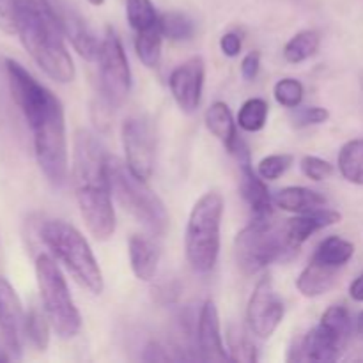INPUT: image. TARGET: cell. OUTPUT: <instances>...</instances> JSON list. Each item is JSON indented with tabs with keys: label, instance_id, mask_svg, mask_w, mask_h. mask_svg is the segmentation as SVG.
Returning a JSON list of instances; mask_svg holds the SVG:
<instances>
[{
	"label": "cell",
	"instance_id": "6da1fadb",
	"mask_svg": "<svg viewBox=\"0 0 363 363\" xmlns=\"http://www.w3.org/2000/svg\"><path fill=\"white\" fill-rule=\"evenodd\" d=\"M6 73L11 96L32 131L39 169L48 183L62 186L67 179V138L62 103L16 60H6Z\"/></svg>",
	"mask_w": 363,
	"mask_h": 363
},
{
	"label": "cell",
	"instance_id": "7a4b0ae2",
	"mask_svg": "<svg viewBox=\"0 0 363 363\" xmlns=\"http://www.w3.org/2000/svg\"><path fill=\"white\" fill-rule=\"evenodd\" d=\"M73 186L89 233L99 241L112 238L116 230V211L112 206L106 155L99 142L84 130L74 137Z\"/></svg>",
	"mask_w": 363,
	"mask_h": 363
},
{
	"label": "cell",
	"instance_id": "3957f363",
	"mask_svg": "<svg viewBox=\"0 0 363 363\" xmlns=\"http://www.w3.org/2000/svg\"><path fill=\"white\" fill-rule=\"evenodd\" d=\"M16 34L35 64L59 84L74 80V64L62 30L43 0H13Z\"/></svg>",
	"mask_w": 363,
	"mask_h": 363
},
{
	"label": "cell",
	"instance_id": "277c9868",
	"mask_svg": "<svg viewBox=\"0 0 363 363\" xmlns=\"http://www.w3.org/2000/svg\"><path fill=\"white\" fill-rule=\"evenodd\" d=\"M106 170L112 195L121 208L140 222L149 233L163 236L169 227V213L162 199L147 186L145 179L135 176L128 163L121 162L116 156H106Z\"/></svg>",
	"mask_w": 363,
	"mask_h": 363
},
{
	"label": "cell",
	"instance_id": "5b68a950",
	"mask_svg": "<svg viewBox=\"0 0 363 363\" xmlns=\"http://www.w3.org/2000/svg\"><path fill=\"white\" fill-rule=\"evenodd\" d=\"M39 238L80 286L92 294L103 293L105 282L98 261L87 240L73 225L62 220H48L39 227Z\"/></svg>",
	"mask_w": 363,
	"mask_h": 363
},
{
	"label": "cell",
	"instance_id": "8992f818",
	"mask_svg": "<svg viewBox=\"0 0 363 363\" xmlns=\"http://www.w3.org/2000/svg\"><path fill=\"white\" fill-rule=\"evenodd\" d=\"M223 216V197L216 191L202 195L190 211L186 225V259L197 273H209L220 254V225Z\"/></svg>",
	"mask_w": 363,
	"mask_h": 363
},
{
	"label": "cell",
	"instance_id": "52a82bcc",
	"mask_svg": "<svg viewBox=\"0 0 363 363\" xmlns=\"http://www.w3.org/2000/svg\"><path fill=\"white\" fill-rule=\"evenodd\" d=\"M234 255L245 275H255L272 262L294 255V252L287 241L286 225H277L272 218H252L236 236Z\"/></svg>",
	"mask_w": 363,
	"mask_h": 363
},
{
	"label": "cell",
	"instance_id": "ba28073f",
	"mask_svg": "<svg viewBox=\"0 0 363 363\" xmlns=\"http://www.w3.org/2000/svg\"><path fill=\"white\" fill-rule=\"evenodd\" d=\"M35 279L41 294L43 311L60 339H73L82 328V318L69 294L66 279L50 255L35 257Z\"/></svg>",
	"mask_w": 363,
	"mask_h": 363
},
{
	"label": "cell",
	"instance_id": "9c48e42d",
	"mask_svg": "<svg viewBox=\"0 0 363 363\" xmlns=\"http://www.w3.org/2000/svg\"><path fill=\"white\" fill-rule=\"evenodd\" d=\"M353 321L344 305H332L303 339L296 340L287 362H337L346 350Z\"/></svg>",
	"mask_w": 363,
	"mask_h": 363
},
{
	"label": "cell",
	"instance_id": "30bf717a",
	"mask_svg": "<svg viewBox=\"0 0 363 363\" xmlns=\"http://www.w3.org/2000/svg\"><path fill=\"white\" fill-rule=\"evenodd\" d=\"M99 89L108 106H119L131 91V71L121 38L112 27H106L98 55Z\"/></svg>",
	"mask_w": 363,
	"mask_h": 363
},
{
	"label": "cell",
	"instance_id": "8fae6325",
	"mask_svg": "<svg viewBox=\"0 0 363 363\" xmlns=\"http://www.w3.org/2000/svg\"><path fill=\"white\" fill-rule=\"evenodd\" d=\"M123 147L131 172L147 181L155 170L156 137L151 124L140 117H130L123 123Z\"/></svg>",
	"mask_w": 363,
	"mask_h": 363
},
{
	"label": "cell",
	"instance_id": "7c38bea8",
	"mask_svg": "<svg viewBox=\"0 0 363 363\" xmlns=\"http://www.w3.org/2000/svg\"><path fill=\"white\" fill-rule=\"evenodd\" d=\"M286 307L282 298L277 294L269 277L257 282L247 307V321L252 333L259 339H269L282 323Z\"/></svg>",
	"mask_w": 363,
	"mask_h": 363
},
{
	"label": "cell",
	"instance_id": "4fadbf2b",
	"mask_svg": "<svg viewBox=\"0 0 363 363\" xmlns=\"http://www.w3.org/2000/svg\"><path fill=\"white\" fill-rule=\"evenodd\" d=\"M43 2L46 4L52 16L59 23L62 34L69 39L78 55L84 57L85 60L98 59L101 43L96 39V35L92 34L89 25L84 21V18L77 11L71 9L66 4V0H43Z\"/></svg>",
	"mask_w": 363,
	"mask_h": 363
},
{
	"label": "cell",
	"instance_id": "5bb4252c",
	"mask_svg": "<svg viewBox=\"0 0 363 363\" xmlns=\"http://www.w3.org/2000/svg\"><path fill=\"white\" fill-rule=\"evenodd\" d=\"M25 312L9 280L0 277V335L11 357L20 358L25 340Z\"/></svg>",
	"mask_w": 363,
	"mask_h": 363
},
{
	"label": "cell",
	"instance_id": "9a60e30c",
	"mask_svg": "<svg viewBox=\"0 0 363 363\" xmlns=\"http://www.w3.org/2000/svg\"><path fill=\"white\" fill-rule=\"evenodd\" d=\"M206 64L202 57H191L170 73L169 87L174 101L183 112L191 113L199 108L204 87Z\"/></svg>",
	"mask_w": 363,
	"mask_h": 363
},
{
	"label": "cell",
	"instance_id": "2e32d148",
	"mask_svg": "<svg viewBox=\"0 0 363 363\" xmlns=\"http://www.w3.org/2000/svg\"><path fill=\"white\" fill-rule=\"evenodd\" d=\"M233 155L238 156V162H240V191L245 201H247V204L250 206L252 216L257 220L272 218V195H269L264 179L259 176V172L255 174L254 169H252L250 152H248L243 140L240 142V145H238Z\"/></svg>",
	"mask_w": 363,
	"mask_h": 363
},
{
	"label": "cell",
	"instance_id": "e0dca14e",
	"mask_svg": "<svg viewBox=\"0 0 363 363\" xmlns=\"http://www.w3.org/2000/svg\"><path fill=\"white\" fill-rule=\"evenodd\" d=\"M197 347L199 360L211 363L230 362V354L223 347L222 332H220V315L213 301H206L201 308L197 325Z\"/></svg>",
	"mask_w": 363,
	"mask_h": 363
},
{
	"label": "cell",
	"instance_id": "ac0fdd59",
	"mask_svg": "<svg viewBox=\"0 0 363 363\" xmlns=\"http://www.w3.org/2000/svg\"><path fill=\"white\" fill-rule=\"evenodd\" d=\"M340 218L342 216H340L339 211H333V209L328 208H318L307 213H298V216L287 220L286 223V234L287 241H289V247L296 254L301 245L312 234L319 233V230L326 229V227L335 225V223L340 222Z\"/></svg>",
	"mask_w": 363,
	"mask_h": 363
},
{
	"label": "cell",
	"instance_id": "d6986e66",
	"mask_svg": "<svg viewBox=\"0 0 363 363\" xmlns=\"http://www.w3.org/2000/svg\"><path fill=\"white\" fill-rule=\"evenodd\" d=\"M128 250H130V264L133 269V275L144 282L155 279L160 264L158 245L149 238L133 234L130 238V243H128Z\"/></svg>",
	"mask_w": 363,
	"mask_h": 363
},
{
	"label": "cell",
	"instance_id": "ffe728a7",
	"mask_svg": "<svg viewBox=\"0 0 363 363\" xmlns=\"http://www.w3.org/2000/svg\"><path fill=\"white\" fill-rule=\"evenodd\" d=\"M206 126L211 131L213 137L218 138L227 151L233 155L240 145L241 138L238 137L236 123H234L233 112L223 101H215L206 112Z\"/></svg>",
	"mask_w": 363,
	"mask_h": 363
},
{
	"label": "cell",
	"instance_id": "44dd1931",
	"mask_svg": "<svg viewBox=\"0 0 363 363\" xmlns=\"http://www.w3.org/2000/svg\"><path fill=\"white\" fill-rule=\"evenodd\" d=\"M340 269L330 268V266L321 264V262L311 259L303 272L300 273L296 280V287L303 296L307 298H318L321 294L328 293L335 284L337 275Z\"/></svg>",
	"mask_w": 363,
	"mask_h": 363
},
{
	"label": "cell",
	"instance_id": "7402d4cb",
	"mask_svg": "<svg viewBox=\"0 0 363 363\" xmlns=\"http://www.w3.org/2000/svg\"><path fill=\"white\" fill-rule=\"evenodd\" d=\"M275 204L289 213H307L312 209L325 208L326 197L319 191L305 186H287L282 188L275 195Z\"/></svg>",
	"mask_w": 363,
	"mask_h": 363
},
{
	"label": "cell",
	"instance_id": "603a6c76",
	"mask_svg": "<svg viewBox=\"0 0 363 363\" xmlns=\"http://www.w3.org/2000/svg\"><path fill=\"white\" fill-rule=\"evenodd\" d=\"M354 255V245L339 236H330L319 243L312 259L330 268L342 269Z\"/></svg>",
	"mask_w": 363,
	"mask_h": 363
},
{
	"label": "cell",
	"instance_id": "cb8c5ba5",
	"mask_svg": "<svg viewBox=\"0 0 363 363\" xmlns=\"http://www.w3.org/2000/svg\"><path fill=\"white\" fill-rule=\"evenodd\" d=\"M339 170L346 181L363 186V138L346 142L339 152Z\"/></svg>",
	"mask_w": 363,
	"mask_h": 363
},
{
	"label": "cell",
	"instance_id": "d4e9b609",
	"mask_svg": "<svg viewBox=\"0 0 363 363\" xmlns=\"http://www.w3.org/2000/svg\"><path fill=\"white\" fill-rule=\"evenodd\" d=\"M321 46V35L318 30H301L284 46V59L291 64H300L315 55Z\"/></svg>",
	"mask_w": 363,
	"mask_h": 363
},
{
	"label": "cell",
	"instance_id": "484cf974",
	"mask_svg": "<svg viewBox=\"0 0 363 363\" xmlns=\"http://www.w3.org/2000/svg\"><path fill=\"white\" fill-rule=\"evenodd\" d=\"M162 43L163 34L160 25L137 32L135 38V52L145 67H156L162 59Z\"/></svg>",
	"mask_w": 363,
	"mask_h": 363
},
{
	"label": "cell",
	"instance_id": "4316f807",
	"mask_svg": "<svg viewBox=\"0 0 363 363\" xmlns=\"http://www.w3.org/2000/svg\"><path fill=\"white\" fill-rule=\"evenodd\" d=\"M163 38L170 41H188L195 34V23L179 11L163 13L158 20Z\"/></svg>",
	"mask_w": 363,
	"mask_h": 363
},
{
	"label": "cell",
	"instance_id": "83f0119b",
	"mask_svg": "<svg viewBox=\"0 0 363 363\" xmlns=\"http://www.w3.org/2000/svg\"><path fill=\"white\" fill-rule=\"evenodd\" d=\"M50 321L45 311L32 307L25 315V339L38 351H46L50 344Z\"/></svg>",
	"mask_w": 363,
	"mask_h": 363
},
{
	"label": "cell",
	"instance_id": "f1b7e54d",
	"mask_svg": "<svg viewBox=\"0 0 363 363\" xmlns=\"http://www.w3.org/2000/svg\"><path fill=\"white\" fill-rule=\"evenodd\" d=\"M268 103L262 98H250L243 103L238 116V124L248 133H255L264 128L268 119Z\"/></svg>",
	"mask_w": 363,
	"mask_h": 363
},
{
	"label": "cell",
	"instance_id": "f546056e",
	"mask_svg": "<svg viewBox=\"0 0 363 363\" xmlns=\"http://www.w3.org/2000/svg\"><path fill=\"white\" fill-rule=\"evenodd\" d=\"M128 23L137 32L158 25V13L151 0H126Z\"/></svg>",
	"mask_w": 363,
	"mask_h": 363
},
{
	"label": "cell",
	"instance_id": "4dcf8cb0",
	"mask_svg": "<svg viewBox=\"0 0 363 363\" xmlns=\"http://www.w3.org/2000/svg\"><path fill=\"white\" fill-rule=\"evenodd\" d=\"M227 344L230 351V362H245L254 363L257 360V350L248 339L247 333L241 328H230L227 335Z\"/></svg>",
	"mask_w": 363,
	"mask_h": 363
},
{
	"label": "cell",
	"instance_id": "1f68e13d",
	"mask_svg": "<svg viewBox=\"0 0 363 363\" xmlns=\"http://www.w3.org/2000/svg\"><path fill=\"white\" fill-rule=\"evenodd\" d=\"M273 94L279 105L286 108H296L303 99V85L296 78H282L275 84Z\"/></svg>",
	"mask_w": 363,
	"mask_h": 363
},
{
	"label": "cell",
	"instance_id": "d6a6232c",
	"mask_svg": "<svg viewBox=\"0 0 363 363\" xmlns=\"http://www.w3.org/2000/svg\"><path fill=\"white\" fill-rule=\"evenodd\" d=\"M291 165H293V156L291 155H272L259 162L257 172L264 181H273L279 179Z\"/></svg>",
	"mask_w": 363,
	"mask_h": 363
},
{
	"label": "cell",
	"instance_id": "836d02e7",
	"mask_svg": "<svg viewBox=\"0 0 363 363\" xmlns=\"http://www.w3.org/2000/svg\"><path fill=\"white\" fill-rule=\"evenodd\" d=\"M291 121L296 128L323 124L330 119V112L323 106H296L291 108Z\"/></svg>",
	"mask_w": 363,
	"mask_h": 363
},
{
	"label": "cell",
	"instance_id": "e575fe53",
	"mask_svg": "<svg viewBox=\"0 0 363 363\" xmlns=\"http://www.w3.org/2000/svg\"><path fill=\"white\" fill-rule=\"evenodd\" d=\"M301 172L312 181H323L333 174V167L318 156H305L301 160Z\"/></svg>",
	"mask_w": 363,
	"mask_h": 363
},
{
	"label": "cell",
	"instance_id": "d590c367",
	"mask_svg": "<svg viewBox=\"0 0 363 363\" xmlns=\"http://www.w3.org/2000/svg\"><path fill=\"white\" fill-rule=\"evenodd\" d=\"M0 30L6 34H16V16L13 0H0Z\"/></svg>",
	"mask_w": 363,
	"mask_h": 363
},
{
	"label": "cell",
	"instance_id": "8d00e7d4",
	"mask_svg": "<svg viewBox=\"0 0 363 363\" xmlns=\"http://www.w3.org/2000/svg\"><path fill=\"white\" fill-rule=\"evenodd\" d=\"M259 69H261V53L250 52L245 55V59L241 60V77L250 82L257 77Z\"/></svg>",
	"mask_w": 363,
	"mask_h": 363
},
{
	"label": "cell",
	"instance_id": "74e56055",
	"mask_svg": "<svg viewBox=\"0 0 363 363\" xmlns=\"http://www.w3.org/2000/svg\"><path fill=\"white\" fill-rule=\"evenodd\" d=\"M220 48H222L223 55L238 57L241 52V38L236 32H227L220 39Z\"/></svg>",
	"mask_w": 363,
	"mask_h": 363
},
{
	"label": "cell",
	"instance_id": "f35d334b",
	"mask_svg": "<svg viewBox=\"0 0 363 363\" xmlns=\"http://www.w3.org/2000/svg\"><path fill=\"white\" fill-rule=\"evenodd\" d=\"M144 358L145 362H169L172 360L170 358V354L167 353L165 350H163L162 346H160L158 342H149L147 347H145V353H144Z\"/></svg>",
	"mask_w": 363,
	"mask_h": 363
},
{
	"label": "cell",
	"instance_id": "ab89813d",
	"mask_svg": "<svg viewBox=\"0 0 363 363\" xmlns=\"http://www.w3.org/2000/svg\"><path fill=\"white\" fill-rule=\"evenodd\" d=\"M350 296L353 298L354 301H358V303H363V273L351 282Z\"/></svg>",
	"mask_w": 363,
	"mask_h": 363
},
{
	"label": "cell",
	"instance_id": "60d3db41",
	"mask_svg": "<svg viewBox=\"0 0 363 363\" xmlns=\"http://www.w3.org/2000/svg\"><path fill=\"white\" fill-rule=\"evenodd\" d=\"M354 330H357V335L363 339V311L358 314L357 318V325H354Z\"/></svg>",
	"mask_w": 363,
	"mask_h": 363
},
{
	"label": "cell",
	"instance_id": "b9f144b4",
	"mask_svg": "<svg viewBox=\"0 0 363 363\" xmlns=\"http://www.w3.org/2000/svg\"><path fill=\"white\" fill-rule=\"evenodd\" d=\"M89 4H92V6H103V2H105V0H87Z\"/></svg>",
	"mask_w": 363,
	"mask_h": 363
},
{
	"label": "cell",
	"instance_id": "7bdbcfd3",
	"mask_svg": "<svg viewBox=\"0 0 363 363\" xmlns=\"http://www.w3.org/2000/svg\"><path fill=\"white\" fill-rule=\"evenodd\" d=\"M7 358H9V357H7V354H6V353H4V351H2V350H0V362L7 360Z\"/></svg>",
	"mask_w": 363,
	"mask_h": 363
},
{
	"label": "cell",
	"instance_id": "ee69618b",
	"mask_svg": "<svg viewBox=\"0 0 363 363\" xmlns=\"http://www.w3.org/2000/svg\"><path fill=\"white\" fill-rule=\"evenodd\" d=\"M360 84H362V91H363V73H362V78H360Z\"/></svg>",
	"mask_w": 363,
	"mask_h": 363
}]
</instances>
